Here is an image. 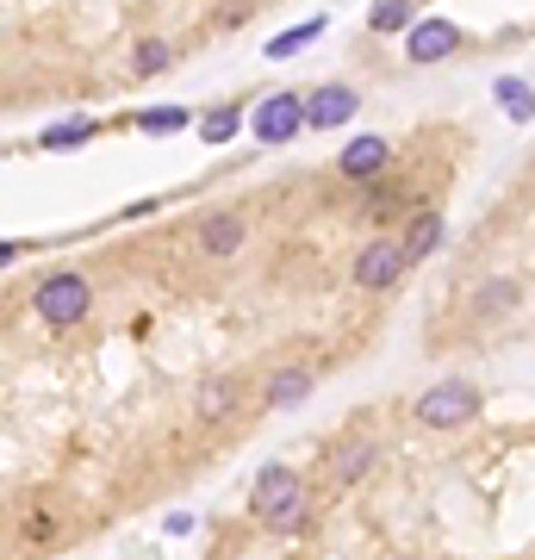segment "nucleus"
I'll return each mask as SVG.
<instances>
[{
  "label": "nucleus",
  "instance_id": "nucleus-1",
  "mask_svg": "<svg viewBox=\"0 0 535 560\" xmlns=\"http://www.w3.org/2000/svg\"><path fill=\"white\" fill-rule=\"evenodd\" d=\"M249 511H256L268 529H280V536L299 529V523H305V486H299L293 467H280V460H275V467H261L256 492H249Z\"/></svg>",
  "mask_w": 535,
  "mask_h": 560
},
{
  "label": "nucleus",
  "instance_id": "nucleus-2",
  "mask_svg": "<svg viewBox=\"0 0 535 560\" xmlns=\"http://www.w3.org/2000/svg\"><path fill=\"white\" fill-rule=\"evenodd\" d=\"M88 305H94V287L81 275H44L38 293H32V318H44L50 330H69V324L88 318Z\"/></svg>",
  "mask_w": 535,
  "mask_h": 560
},
{
  "label": "nucleus",
  "instance_id": "nucleus-3",
  "mask_svg": "<svg viewBox=\"0 0 535 560\" xmlns=\"http://www.w3.org/2000/svg\"><path fill=\"white\" fill-rule=\"evenodd\" d=\"M474 418H479V393L467 381H442L417 399V423L423 430H461V423H474Z\"/></svg>",
  "mask_w": 535,
  "mask_h": 560
},
{
  "label": "nucleus",
  "instance_id": "nucleus-4",
  "mask_svg": "<svg viewBox=\"0 0 535 560\" xmlns=\"http://www.w3.org/2000/svg\"><path fill=\"white\" fill-rule=\"evenodd\" d=\"M405 268H411V249H405V237H374V243L356 256V287H368V293H386V287H398V280H405Z\"/></svg>",
  "mask_w": 535,
  "mask_h": 560
},
{
  "label": "nucleus",
  "instance_id": "nucleus-5",
  "mask_svg": "<svg viewBox=\"0 0 535 560\" xmlns=\"http://www.w3.org/2000/svg\"><path fill=\"white\" fill-rule=\"evenodd\" d=\"M356 113H361V94L349 81H324L317 94H305V125H312V131H337V125H349Z\"/></svg>",
  "mask_w": 535,
  "mask_h": 560
},
{
  "label": "nucleus",
  "instance_id": "nucleus-6",
  "mask_svg": "<svg viewBox=\"0 0 535 560\" xmlns=\"http://www.w3.org/2000/svg\"><path fill=\"white\" fill-rule=\"evenodd\" d=\"M299 131H312V125H305V101H299V94H268V101L256 106V138L261 143H293Z\"/></svg>",
  "mask_w": 535,
  "mask_h": 560
},
{
  "label": "nucleus",
  "instance_id": "nucleus-7",
  "mask_svg": "<svg viewBox=\"0 0 535 560\" xmlns=\"http://www.w3.org/2000/svg\"><path fill=\"white\" fill-rule=\"evenodd\" d=\"M461 50V25L455 20H417L411 32H405V57L411 62H442Z\"/></svg>",
  "mask_w": 535,
  "mask_h": 560
},
{
  "label": "nucleus",
  "instance_id": "nucleus-8",
  "mask_svg": "<svg viewBox=\"0 0 535 560\" xmlns=\"http://www.w3.org/2000/svg\"><path fill=\"white\" fill-rule=\"evenodd\" d=\"M374 460H380V442L374 436H342V442H330L324 467H330V486H356Z\"/></svg>",
  "mask_w": 535,
  "mask_h": 560
},
{
  "label": "nucleus",
  "instance_id": "nucleus-9",
  "mask_svg": "<svg viewBox=\"0 0 535 560\" xmlns=\"http://www.w3.org/2000/svg\"><path fill=\"white\" fill-rule=\"evenodd\" d=\"M243 231H249V224H243L237 212H212V219L199 224V249H206V256H237Z\"/></svg>",
  "mask_w": 535,
  "mask_h": 560
},
{
  "label": "nucleus",
  "instance_id": "nucleus-10",
  "mask_svg": "<svg viewBox=\"0 0 535 560\" xmlns=\"http://www.w3.org/2000/svg\"><path fill=\"white\" fill-rule=\"evenodd\" d=\"M231 411H237V381H224V374L199 381V399H194V418L199 423H224Z\"/></svg>",
  "mask_w": 535,
  "mask_h": 560
},
{
  "label": "nucleus",
  "instance_id": "nucleus-11",
  "mask_svg": "<svg viewBox=\"0 0 535 560\" xmlns=\"http://www.w3.org/2000/svg\"><path fill=\"white\" fill-rule=\"evenodd\" d=\"M337 168H342L349 180H374L380 168H386V138H356V143L337 156Z\"/></svg>",
  "mask_w": 535,
  "mask_h": 560
},
{
  "label": "nucleus",
  "instance_id": "nucleus-12",
  "mask_svg": "<svg viewBox=\"0 0 535 560\" xmlns=\"http://www.w3.org/2000/svg\"><path fill=\"white\" fill-rule=\"evenodd\" d=\"M312 386H317V374L305 368V361H293V368H280L275 381H268V405H299Z\"/></svg>",
  "mask_w": 535,
  "mask_h": 560
},
{
  "label": "nucleus",
  "instance_id": "nucleus-13",
  "mask_svg": "<svg viewBox=\"0 0 535 560\" xmlns=\"http://www.w3.org/2000/svg\"><path fill=\"white\" fill-rule=\"evenodd\" d=\"M405 249H411V261L437 256V249H442V219H437V212H417L411 231H405Z\"/></svg>",
  "mask_w": 535,
  "mask_h": 560
},
{
  "label": "nucleus",
  "instance_id": "nucleus-14",
  "mask_svg": "<svg viewBox=\"0 0 535 560\" xmlns=\"http://www.w3.org/2000/svg\"><path fill=\"white\" fill-rule=\"evenodd\" d=\"M187 106H150V113H138V131L143 138H175V131H187Z\"/></svg>",
  "mask_w": 535,
  "mask_h": 560
},
{
  "label": "nucleus",
  "instance_id": "nucleus-15",
  "mask_svg": "<svg viewBox=\"0 0 535 560\" xmlns=\"http://www.w3.org/2000/svg\"><path fill=\"white\" fill-rule=\"evenodd\" d=\"M168 62H175V44L168 38H143L138 50H131V69H138V75H162Z\"/></svg>",
  "mask_w": 535,
  "mask_h": 560
},
{
  "label": "nucleus",
  "instance_id": "nucleus-16",
  "mask_svg": "<svg viewBox=\"0 0 535 560\" xmlns=\"http://www.w3.org/2000/svg\"><path fill=\"white\" fill-rule=\"evenodd\" d=\"M492 94H498V106H504V113H511L516 125H523V119H530V113H535V88H523V81H511V75L498 81Z\"/></svg>",
  "mask_w": 535,
  "mask_h": 560
},
{
  "label": "nucleus",
  "instance_id": "nucleus-17",
  "mask_svg": "<svg viewBox=\"0 0 535 560\" xmlns=\"http://www.w3.org/2000/svg\"><path fill=\"white\" fill-rule=\"evenodd\" d=\"M417 13V0H374V13H368V25L374 32H405Z\"/></svg>",
  "mask_w": 535,
  "mask_h": 560
},
{
  "label": "nucleus",
  "instance_id": "nucleus-18",
  "mask_svg": "<svg viewBox=\"0 0 535 560\" xmlns=\"http://www.w3.org/2000/svg\"><path fill=\"white\" fill-rule=\"evenodd\" d=\"M312 38H324V20H305V25H293V32H280V38L268 44V57H275V62H280V57H299Z\"/></svg>",
  "mask_w": 535,
  "mask_h": 560
},
{
  "label": "nucleus",
  "instance_id": "nucleus-19",
  "mask_svg": "<svg viewBox=\"0 0 535 560\" xmlns=\"http://www.w3.org/2000/svg\"><path fill=\"white\" fill-rule=\"evenodd\" d=\"M94 138V119H69V125H50V131H44V150H75V143H88Z\"/></svg>",
  "mask_w": 535,
  "mask_h": 560
},
{
  "label": "nucleus",
  "instance_id": "nucleus-20",
  "mask_svg": "<svg viewBox=\"0 0 535 560\" xmlns=\"http://www.w3.org/2000/svg\"><path fill=\"white\" fill-rule=\"evenodd\" d=\"M237 125H243V113H237V106H219V113H206V125H199V138H206V143H231V138H237Z\"/></svg>",
  "mask_w": 535,
  "mask_h": 560
},
{
  "label": "nucleus",
  "instance_id": "nucleus-21",
  "mask_svg": "<svg viewBox=\"0 0 535 560\" xmlns=\"http://www.w3.org/2000/svg\"><path fill=\"white\" fill-rule=\"evenodd\" d=\"M511 300H516L511 280H492V287H479V293H474V312H504Z\"/></svg>",
  "mask_w": 535,
  "mask_h": 560
},
{
  "label": "nucleus",
  "instance_id": "nucleus-22",
  "mask_svg": "<svg viewBox=\"0 0 535 560\" xmlns=\"http://www.w3.org/2000/svg\"><path fill=\"white\" fill-rule=\"evenodd\" d=\"M219 20H224V32H237V25H243V20H249V7H243V0H237V7H224Z\"/></svg>",
  "mask_w": 535,
  "mask_h": 560
}]
</instances>
